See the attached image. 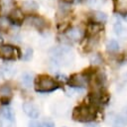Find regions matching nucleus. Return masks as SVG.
Returning <instances> with one entry per match:
<instances>
[{
    "label": "nucleus",
    "instance_id": "nucleus-1",
    "mask_svg": "<svg viewBox=\"0 0 127 127\" xmlns=\"http://www.w3.org/2000/svg\"><path fill=\"white\" fill-rule=\"evenodd\" d=\"M58 87H59L58 82L46 74L38 75L35 78V89L37 92H41V93L52 92L56 90Z\"/></svg>",
    "mask_w": 127,
    "mask_h": 127
},
{
    "label": "nucleus",
    "instance_id": "nucleus-2",
    "mask_svg": "<svg viewBox=\"0 0 127 127\" xmlns=\"http://www.w3.org/2000/svg\"><path fill=\"white\" fill-rule=\"evenodd\" d=\"M49 54L52 57L53 62H55L56 64L68 63L70 60V57H72L71 50L66 46L53 48L49 51Z\"/></svg>",
    "mask_w": 127,
    "mask_h": 127
},
{
    "label": "nucleus",
    "instance_id": "nucleus-3",
    "mask_svg": "<svg viewBox=\"0 0 127 127\" xmlns=\"http://www.w3.org/2000/svg\"><path fill=\"white\" fill-rule=\"evenodd\" d=\"M95 110L88 105H79L72 111V118L77 121L86 122L94 119Z\"/></svg>",
    "mask_w": 127,
    "mask_h": 127
},
{
    "label": "nucleus",
    "instance_id": "nucleus-4",
    "mask_svg": "<svg viewBox=\"0 0 127 127\" xmlns=\"http://www.w3.org/2000/svg\"><path fill=\"white\" fill-rule=\"evenodd\" d=\"M88 75L84 74V73H76L73 74L69 77V79L67 80L68 84L71 87H85L88 84Z\"/></svg>",
    "mask_w": 127,
    "mask_h": 127
},
{
    "label": "nucleus",
    "instance_id": "nucleus-5",
    "mask_svg": "<svg viewBox=\"0 0 127 127\" xmlns=\"http://www.w3.org/2000/svg\"><path fill=\"white\" fill-rule=\"evenodd\" d=\"M26 23L29 24L30 26L35 27L37 30H43L47 27V21L41 17V16H36V15H29L26 18Z\"/></svg>",
    "mask_w": 127,
    "mask_h": 127
},
{
    "label": "nucleus",
    "instance_id": "nucleus-6",
    "mask_svg": "<svg viewBox=\"0 0 127 127\" xmlns=\"http://www.w3.org/2000/svg\"><path fill=\"white\" fill-rule=\"evenodd\" d=\"M23 111L27 116H29L32 119H37L40 116V111L36 105H34L31 102H24L23 103Z\"/></svg>",
    "mask_w": 127,
    "mask_h": 127
},
{
    "label": "nucleus",
    "instance_id": "nucleus-7",
    "mask_svg": "<svg viewBox=\"0 0 127 127\" xmlns=\"http://www.w3.org/2000/svg\"><path fill=\"white\" fill-rule=\"evenodd\" d=\"M16 49L11 45H3L0 46V56L5 60H12L14 59Z\"/></svg>",
    "mask_w": 127,
    "mask_h": 127
},
{
    "label": "nucleus",
    "instance_id": "nucleus-8",
    "mask_svg": "<svg viewBox=\"0 0 127 127\" xmlns=\"http://www.w3.org/2000/svg\"><path fill=\"white\" fill-rule=\"evenodd\" d=\"M14 73H15V68L13 67V65L9 64H4L0 66V77L7 79L12 77Z\"/></svg>",
    "mask_w": 127,
    "mask_h": 127
},
{
    "label": "nucleus",
    "instance_id": "nucleus-9",
    "mask_svg": "<svg viewBox=\"0 0 127 127\" xmlns=\"http://www.w3.org/2000/svg\"><path fill=\"white\" fill-rule=\"evenodd\" d=\"M9 20L11 21L12 24H16V25H21V23H23L24 20V16H23V11L20 9H14L11 13L10 16L8 17Z\"/></svg>",
    "mask_w": 127,
    "mask_h": 127
},
{
    "label": "nucleus",
    "instance_id": "nucleus-10",
    "mask_svg": "<svg viewBox=\"0 0 127 127\" xmlns=\"http://www.w3.org/2000/svg\"><path fill=\"white\" fill-rule=\"evenodd\" d=\"M113 30H114L115 35L119 39H121V40H126L127 39V28L121 22H116L114 24Z\"/></svg>",
    "mask_w": 127,
    "mask_h": 127
},
{
    "label": "nucleus",
    "instance_id": "nucleus-11",
    "mask_svg": "<svg viewBox=\"0 0 127 127\" xmlns=\"http://www.w3.org/2000/svg\"><path fill=\"white\" fill-rule=\"evenodd\" d=\"M39 9V4L35 0H25L22 2V11L27 13L35 12Z\"/></svg>",
    "mask_w": 127,
    "mask_h": 127
},
{
    "label": "nucleus",
    "instance_id": "nucleus-12",
    "mask_svg": "<svg viewBox=\"0 0 127 127\" xmlns=\"http://www.w3.org/2000/svg\"><path fill=\"white\" fill-rule=\"evenodd\" d=\"M0 115L5 119L7 120L8 122L10 123H13L15 121V113L13 111V109L9 106H5V107H2L0 109Z\"/></svg>",
    "mask_w": 127,
    "mask_h": 127
},
{
    "label": "nucleus",
    "instance_id": "nucleus-13",
    "mask_svg": "<svg viewBox=\"0 0 127 127\" xmlns=\"http://www.w3.org/2000/svg\"><path fill=\"white\" fill-rule=\"evenodd\" d=\"M15 6L16 3L13 0H0V10L4 13H11Z\"/></svg>",
    "mask_w": 127,
    "mask_h": 127
},
{
    "label": "nucleus",
    "instance_id": "nucleus-14",
    "mask_svg": "<svg viewBox=\"0 0 127 127\" xmlns=\"http://www.w3.org/2000/svg\"><path fill=\"white\" fill-rule=\"evenodd\" d=\"M66 37L71 40V41H78L81 37H82V34H81V31L79 28L77 27H72L70 29H68L65 33Z\"/></svg>",
    "mask_w": 127,
    "mask_h": 127
},
{
    "label": "nucleus",
    "instance_id": "nucleus-15",
    "mask_svg": "<svg viewBox=\"0 0 127 127\" xmlns=\"http://www.w3.org/2000/svg\"><path fill=\"white\" fill-rule=\"evenodd\" d=\"M127 124V105L122 109V111L115 118V125L124 126Z\"/></svg>",
    "mask_w": 127,
    "mask_h": 127
},
{
    "label": "nucleus",
    "instance_id": "nucleus-16",
    "mask_svg": "<svg viewBox=\"0 0 127 127\" xmlns=\"http://www.w3.org/2000/svg\"><path fill=\"white\" fill-rule=\"evenodd\" d=\"M34 81V75L31 72H24L21 76V82L26 88H30Z\"/></svg>",
    "mask_w": 127,
    "mask_h": 127
},
{
    "label": "nucleus",
    "instance_id": "nucleus-17",
    "mask_svg": "<svg viewBox=\"0 0 127 127\" xmlns=\"http://www.w3.org/2000/svg\"><path fill=\"white\" fill-rule=\"evenodd\" d=\"M11 24L12 23L8 17L0 16V32H7V30H9Z\"/></svg>",
    "mask_w": 127,
    "mask_h": 127
},
{
    "label": "nucleus",
    "instance_id": "nucleus-18",
    "mask_svg": "<svg viewBox=\"0 0 127 127\" xmlns=\"http://www.w3.org/2000/svg\"><path fill=\"white\" fill-rule=\"evenodd\" d=\"M92 19H93V22L98 23V24H101V23L106 22L107 16H106L105 13H103V12H95V13H93V15H92Z\"/></svg>",
    "mask_w": 127,
    "mask_h": 127
},
{
    "label": "nucleus",
    "instance_id": "nucleus-19",
    "mask_svg": "<svg viewBox=\"0 0 127 127\" xmlns=\"http://www.w3.org/2000/svg\"><path fill=\"white\" fill-rule=\"evenodd\" d=\"M12 88L9 84H2L0 86V97H11Z\"/></svg>",
    "mask_w": 127,
    "mask_h": 127
},
{
    "label": "nucleus",
    "instance_id": "nucleus-20",
    "mask_svg": "<svg viewBox=\"0 0 127 127\" xmlns=\"http://www.w3.org/2000/svg\"><path fill=\"white\" fill-rule=\"evenodd\" d=\"M106 49H107L108 52H112V53L117 52L119 50V44L115 40H110L106 44Z\"/></svg>",
    "mask_w": 127,
    "mask_h": 127
},
{
    "label": "nucleus",
    "instance_id": "nucleus-21",
    "mask_svg": "<svg viewBox=\"0 0 127 127\" xmlns=\"http://www.w3.org/2000/svg\"><path fill=\"white\" fill-rule=\"evenodd\" d=\"M32 57H33V49L32 48H27L21 59L23 61H25V62H28V61L32 60Z\"/></svg>",
    "mask_w": 127,
    "mask_h": 127
},
{
    "label": "nucleus",
    "instance_id": "nucleus-22",
    "mask_svg": "<svg viewBox=\"0 0 127 127\" xmlns=\"http://www.w3.org/2000/svg\"><path fill=\"white\" fill-rule=\"evenodd\" d=\"M100 30V25L98 23H95V22H92L89 26H88V32L91 33V34H94L96 32H98Z\"/></svg>",
    "mask_w": 127,
    "mask_h": 127
},
{
    "label": "nucleus",
    "instance_id": "nucleus-23",
    "mask_svg": "<svg viewBox=\"0 0 127 127\" xmlns=\"http://www.w3.org/2000/svg\"><path fill=\"white\" fill-rule=\"evenodd\" d=\"M90 63L93 64H99L102 63V59L101 57L99 56V54H95L93 55L91 58H90Z\"/></svg>",
    "mask_w": 127,
    "mask_h": 127
},
{
    "label": "nucleus",
    "instance_id": "nucleus-24",
    "mask_svg": "<svg viewBox=\"0 0 127 127\" xmlns=\"http://www.w3.org/2000/svg\"><path fill=\"white\" fill-rule=\"evenodd\" d=\"M88 5L93 7V8H97V7H100L103 3V0H88L87 1Z\"/></svg>",
    "mask_w": 127,
    "mask_h": 127
},
{
    "label": "nucleus",
    "instance_id": "nucleus-25",
    "mask_svg": "<svg viewBox=\"0 0 127 127\" xmlns=\"http://www.w3.org/2000/svg\"><path fill=\"white\" fill-rule=\"evenodd\" d=\"M117 7L122 11H127V0H118Z\"/></svg>",
    "mask_w": 127,
    "mask_h": 127
},
{
    "label": "nucleus",
    "instance_id": "nucleus-26",
    "mask_svg": "<svg viewBox=\"0 0 127 127\" xmlns=\"http://www.w3.org/2000/svg\"><path fill=\"white\" fill-rule=\"evenodd\" d=\"M44 127H55V122L51 118H45L43 121Z\"/></svg>",
    "mask_w": 127,
    "mask_h": 127
},
{
    "label": "nucleus",
    "instance_id": "nucleus-27",
    "mask_svg": "<svg viewBox=\"0 0 127 127\" xmlns=\"http://www.w3.org/2000/svg\"><path fill=\"white\" fill-rule=\"evenodd\" d=\"M28 127H44V126H43L40 122H38V121H36V120H32V121L29 122Z\"/></svg>",
    "mask_w": 127,
    "mask_h": 127
},
{
    "label": "nucleus",
    "instance_id": "nucleus-28",
    "mask_svg": "<svg viewBox=\"0 0 127 127\" xmlns=\"http://www.w3.org/2000/svg\"><path fill=\"white\" fill-rule=\"evenodd\" d=\"M0 102L3 105H8L10 103V97H0Z\"/></svg>",
    "mask_w": 127,
    "mask_h": 127
},
{
    "label": "nucleus",
    "instance_id": "nucleus-29",
    "mask_svg": "<svg viewBox=\"0 0 127 127\" xmlns=\"http://www.w3.org/2000/svg\"><path fill=\"white\" fill-rule=\"evenodd\" d=\"M57 78H58L59 80H63V81L67 80V78H66V76H65L64 74H58V75H57Z\"/></svg>",
    "mask_w": 127,
    "mask_h": 127
},
{
    "label": "nucleus",
    "instance_id": "nucleus-30",
    "mask_svg": "<svg viewBox=\"0 0 127 127\" xmlns=\"http://www.w3.org/2000/svg\"><path fill=\"white\" fill-rule=\"evenodd\" d=\"M85 127H99L97 124H95V123H88Z\"/></svg>",
    "mask_w": 127,
    "mask_h": 127
},
{
    "label": "nucleus",
    "instance_id": "nucleus-31",
    "mask_svg": "<svg viewBox=\"0 0 127 127\" xmlns=\"http://www.w3.org/2000/svg\"><path fill=\"white\" fill-rule=\"evenodd\" d=\"M2 42H3V39H2V37H1V36H0V44H1V43H2Z\"/></svg>",
    "mask_w": 127,
    "mask_h": 127
},
{
    "label": "nucleus",
    "instance_id": "nucleus-32",
    "mask_svg": "<svg viewBox=\"0 0 127 127\" xmlns=\"http://www.w3.org/2000/svg\"><path fill=\"white\" fill-rule=\"evenodd\" d=\"M125 81H126V82H127V74H126V75H125Z\"/></svg>",
    "mask_w": 127,
    "mask_h": 127
},
{
    "label": "nucleus",
    "instance_id": "nucleus-33",
    "mask_svg": "<svg viewBox=\"0 0 127 127\" xmlns=\"http://www.w3.org/2000/svg\"><path fill=\"white\" fill-rule=\"evenodd\" d=\"M113 127H121V126H118V125H114Z\"/></svg>",
    "mask_w": 127,
    "mask_h": 127
}]
</instances>
